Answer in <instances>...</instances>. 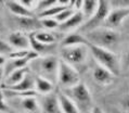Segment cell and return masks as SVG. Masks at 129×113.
I'll list each match as a JSON object with an SVG mask.
<instances>
[{"mask_svg": "<svg viewBox=\"0 0 129 113\" xmlns=\"http://www.w3.org/2000/svg\"><path fill=\"white\" fill-rule=\"evenodd\" d=\"M85 37L90 43L110 50L117 48L121 40L119 33H117L115 30H111L103 26H99L85 33Z\"/></svg>", "mask_w": 129, "mask_h": 113, "instance_id": "cell-1", "label": "cell"}, {"mask_svg": "<svg viewBox=\"0 0 129 113\" xmlns=\"http://www.w3.org/2000/svg\"><path fill=\"white\" fill-rule=\"evenodd\" d=\"M30 64L35 75L42 76L54 84L58 82L60 60L55 56L47 54L45 57H37L30 62Z\"/></svg>", "mask_w": 129, "mask_h": 113, "instance_id": "cell-2", "label": "cell"}, {"mask_svg": "<svg viewBox=\"0 0 129 113\" xmlns=\"http://www.w3.org/2000/svg\"><path fill=\"white\" fill-rule=\"evenodd\" d=\"M89 51L91 52L92 57L94 58V60L98 62L100 65L106 67L107 70H110L115 76H118L121 70V64L118 58L115 53L113 52V50L102 48V47L95 46L93 43H88Z\"/></svg>", "mask_w": 129, "mask_h": 113, "instance_id": "cell-3", "label": "cell"}, {"mask_svg": "<svg viewBox=\"0 0 129 113\" xmlns=\"http://www.w3.org/2000/svg\"><path fill=\"white\" fill-rule=\"evenodd\" d=\"M63 92L69 96L72 100L77 105L79 112L81 111H89V109H91L92 104V98L89 89L84 83L79 82L76 85L69 87V88H64Z\"/></svg>", "mask_w": 129, "mask_h": 113, "instance_id": "cell-4", "label": "cell"}, {"mask_svg": "<svg viewBox=\"0 0 129 113\" xmlns=\"http://www.w3.org/2000/svg\"><path fill=\"white\" fill-rule=\"evenodd\" d=\"M88 46L86 45H76V46H67L61 47L60 54L63 61L73 65L74 67L84 65L87 61L88 57Z\"/></svg>", "mask_w": 129, "mask_h": 113, "instance_id": "cell-5", "label": "cell"}, {"mask_svg": "<svg viewBox=\"0 0 129 113\" xmlns=\"http://www.w3.org/2000/svg\"><path fill=\"white\" fill-rule=\"evenodd\" d=\"M110 7L111 6L109 3V0H98V8H96L95 12L92 14V16L89 17L85 24L80 26V32L85 34L93 28L101 26L103 21L105 20V17L110 12Z\"/></svg>", "mask_w": 129, "mask_h": 113, "instance_id": "cell-6", "label": "cell"}, {"mask_svg": "<svg viewBox=\"0 0 129 113\" xmlns=\"http://www.w3.org/2000/svg\"><path fill=\"white\" fill-rule=\"evenodd\" d=\"M80 82L79 73L76 71L73 65L66 63L65 61L60 60L59 64V72H58V83L61 87L69 88L74 85H76Z\"/></svg>", "mask_w": 129, "mask_h": 113, "instance_id": "cell-7", "label": "cell"}, {"mask_svg": "<svg viewBox=\"0 0 129 113\" xmlns=\"http://www.w3.org/2000/svg\"><path fill=\"white\" fill-rule=\"evenodd\" d=\"M129 16V8H113L110 10L107 16L103 21L101 26L111 30H116L120 27L124 21Z\"/></svg>", "mask_w": 129, "mask_h": 113, "instance_id": "cell-8", "label": "cell"}, {"mask_svg": "<svg viewBox=\"0 0 129 113\" xmlns=\"http://www.w3.org/2000/svg\"><path fill=\"white\" fill-rule=\"evenodd\" d=\"M41 108V112L46 113H60L62 112L60 107V101L58 94L55 93H49L46 95H42L41 99L38 100Z\"/></svg>", "mask_w": 129, "mask_h": 113, "instance_id": "cell-9", "label": "cell"}, {"mask_svg": "<svg viewBox=\"0 0 129 113\" xmlns=\"http://www.w3.org/2000/svg\"><path fill=\"white\" fill-rule=\"evenodd\" d=\"M16 25L19 26L20 30L22 32H29L33 33L38 30H42V25L39 17L35 16H15Z\"/></svg>", "mask_w": 129, "mask_h": 113, "instance_id": "cell-10", "label": "cell"}, {"mask_svg": "<svg viewBox=\"0 0 129 113\" xmlns=\"http://www.w3.org/2000/svg\"><path fill=\"white\" fill-rule=\"evenodd\" d=\"M37 57H39V54L37 52H35L34 50H30L29 53L26 57L23 58H17V59H10L9 62L6 63L5 66V75L7 76L10 74L12 71L16 70V69H21V67H26V65L28 63H30L34 59H36Z\"/></svg>", "mask_w": 129, "mask_h": 113, "instance_id": "cell-11", "label": "cell"}, {"mask_svg": "<svg viewBox=\"0 0 129 113\" xmlns=\"http://www.w3.org/2000/svg\"><path fill=\"white\" fill-rule=\"evenodd\" d=\"M8 42L14 49H29L30 48L29 35H26L22 31H16V32L11 33L8 37Z\"/></svg>", "mask_w": 129, "mask_h": 113, "instance_id": "cell-12", "label": "cell"}, {"mask_svg": "<svg viewBox=\"0 0 129 113\" xmlns=\"http://www.w3.org/2000/svg\"><path fill=\"white\" fill-rule=\"evenodd\" d=\"M92 76H93L94 82H96V84H99V85H110L114 82V76L115 75L110 70H107L106 67L98 63L93 67Z\"/></svg>", "mask_w": 129, "mask_h": 113, "instance_id": "cell-13", "label": "cell"}, {"mask_svg": "<svg viewBox=\"0 0 129 113\" xmlns=\"http://www.w3.org/2000/svg\"><path fill=\"white\" fill-rule=\"evenodd\" d=\"M85 19L86 17L84 15V13H82V11L77 10L72 14L69 20H66L65 22H63V23H61L59 25L58 30L62 31V32H69L71 30H74V28L80 26Z\"/></svg>", "mask_w": 129, "mask_h": 113, "instance_id": "cell-14", "label": "cell"}, {"mask_svg": "<svg viewBox=\"0 0 129 113\" xmlns=\"http://www.w3.org/2000/svg\"><path fill=\"white\" fill-rule=\"evenodd\" d=\"M13 99H17L20 102L21 109H23L26 112L37 113L41 111L39 101L36 99L35 96H25V97H15Z\"/></svg>", "mask_w": 129, "mask_h": 113, "instance_id": "cell-15", "label": "cell"}, {"mask_svg": "<svg viewBox=\"0 0 129 113\" xmlns=\"http://www.w3.org/2000/svg\"><path fill=\"white\" fill-rule=\"evenodd\" d=\"M6 6L9 9L13 15L15 16H34L33 12L30 9L26 8L24 5H22L20 1H15V0H6Z\"/></svg>", "mask_w": 129, "mask_h": 113, "instance_id": "cell-16", "label": "cell"}, {"mask_svg": "<svg viewBox=\"0 0 129 113\" xmlns=\"http://www.w3.org/2000/svg\"><path fill=\"white\" fill-rule=\"evenodd\" d=\"M2 88L15 90V92H30L35 90V74H30L29 72L25 75V77L14 86L2 87Z\"/></svg>", "mask_w": 129, "mask_h": 113, "instance_id": "cell-17", "label": "cell"}, {"mask_svg": "<svg viewBox=\"0 0 129 113\" xmlns=\"http://www.w3.org/2000/svg\"><path fill=\"white\" fill-rule=\"evenodd\" d=\"M29 41H30V49L34 50L35 52H37L39 56L40 54L47 56V54H51L52 51H54L55 43L49 45V43H44V42L39 41L34 37L31 33L29 34Z\"/></svg>", "mask_w": 129, "mask_h": 113, "instance_id": "cell-18", "label": "cell"}, {"mask_svg": "<svg viewBox=\"0 0 129 113\" xmlns=\"http://www.w3.org/2000/svg\"><path fill=\"white\" fill-rule=\"evenodd\" d=\"M27 73H28L27 67H21V69H16V70L12 71L10 74H8L5 77L2 87H10V86L16 85L17 83H20L25 77V75Z\"/></svg>", "mask_w": 129, "mask_h": 113, "instance_id": "cell-19", "label": "cell"}, {"mask_svg": "<svg viewBox=\"0 0 129 113\" xmlns=\"http://www.w3.org/2000/svg\"><path fill=\"white\" fill-rule=\"evenodd\" d=\"M53 89H54V83L42 76L35 75V90L38 94L46 95L53 92Z\"/></svg>", "mask_w": 129, "mask_h": 113, "instance_id": "cell-20", "label": "cell"}, {"mask_svg": "<svg viewBox=\"0 0 129 113\" xmlns=\"http://www.w3.org/2000/svg\"><path fill=\"white\" fill-rule=\"evenodd\" d=\"M89 41L85 35L80 34V33H72L65 36L62 41H61V47H67V46H76V45H86L88 46Z\"/></svg>", "mask_w": 129, "mask_h": 113, "instance_id": "cell-21", "label": "cell"}, {"mask_svg": "<svg viewBox=\"0 0 129 113\" xmlns=\"http://www.w3.org/2000/svg\"><path fill=\"white\" fill-rule=\"evenodd\" d=\"M58 97H59L60 107H61L62 112L64 113H78L79 112L75 102L64 92L58 93Z\"/></svg>", "mask_w": 129, "mask_h": 113, "instance_id": "cell-22", "label": "cell"}, {"mask_svg": "<svg viewBox=\"0 0 129 113\" xmlns=\"http://www.w3.org/2000/svg\"><path fill=\"white\" fill-rule=\"evenodd\" d=\"M34 37L37 39V40L44 42V43H49V45H52V43H55L58 40V37H56L55 34H53L52 32H48V31H44L42 30H38L36 32L31 33Z\"/></svg>", "mask_w": 129, "mask_h": 113, "instance_id": "cell-23", "label": "cell"}, {"mask_svg": "<svg viewBox=\"0 0 129 113\" xmlns=\"http://www.w3.org/2000/svg\"><path fill=\"white\" fill-rule=\"evenodd\" d=\"M98 8V0H82L81 11L85 17H90Z\"/></svg>", "mask_w": 129, "mask_h": 113, "instance_id": "cell-24", "label": "cell"}, {"mask_svg": "<svg viewBox=\"0 0 129 113\" xmlns=\"http://www.w3.org/2000/svg\"><path fill=\"white\" fill-rule=\"evenodd\" d=\"M66 7L69 6H61V5H54L52 7H50V8L46 9V10H42L40 11V12L38 13L37 17H39V19H41V17H47V16H52L54 17L56 14H59L61 11L64 10L66 8Z\"/></svg>", "mask_w": 129, "mask_h": 113, "instance_id": "cell-25", "label": "cell"}, {"mask_svg": "<svg viewBox=\"0 0 129 113\" xmlns=\"http://www.w3.org/2000/svg\"><path fill=\"white\" fill-rule=\"evenodd\" d=\"M42 28L45 30H58L60 23L55 20V17L47 16V17H41L40 19Z\"/></svg>", "mask_w": 129, "mask_h": 113, "instance_id": "cell-26", "label": "cell"}, {"mask_svg": "<svg viewBox=\"0 0 129 113\" xmlns=\"http://www.w3.org/2000/svg\"><path fill=\"white\" fill-rule=\"evenodd\" d=\"M74 12H75V11H74L73 8H71V7H66V8L61 11L59 14H56L54 17H55V20L61 24V23H63V22H65L66 20H69L71 17V15Z\"/></svg>", "mask_w": 129, "mask_h": 113, "instance_id": "cell-27", "label": "cell"}, {"mask_svg": "<svg viewBox=\"0 0 129 113\" xmlns=\"http://www.w3.org/2000/svg\"><path fill=\"white\" fill-rule=\"evenodd\" d=\"M30 50L29 49H15L11 51L8 57L9 59H17V58H23V57H26L28 53H29Z\"/></svg>", "mask_w": 129, "mask_h": 113, "instance_id": "cell-28", "label": "cell"}, {"mask_svg": "<svg viewBox=\"0 0 129 113\" xmlns=\"http://www.w3.org/2000/svg\"><path fill=\"white\" fill-rule=\"evenodd\" d=\"M11 51H13V47L10 45L8 41H5V40H2V39H0V54L8 56Z\"/></svg>", "mask_w": 129, "mask_h": 113, "instance_id": "cell-29", "label": "cell"}, {"mask_svg": "<svg viewBox=\"0 0 129 113\" xmlns=\"http://www.w3.org/2000/svg\"><path fill=\"white\" fill-rule=\"evenodd\" d=\"M54 5H58V0H41V1L38 3L37 9H38L39 12H40V11L48 9Z\"/></svg>", "mask_w": 129, "mask_h": 113, "instance_id": "cell-30", "label": "cell"}, {"mask_svg": "<svg viewBox=\"0 0 129 113\" xmlns=\"http://www.w3.org/2000/svg\"><path fill=\"white\" fill-rule=\"evenodd\" d=\"M11 108L6 102V96L3 94V90L0 89V112H10Z\"/></svg>", "mask_w": 129, "mask_h": 113, "instance_id": "cell-31", "label": "cell"}, {"mask_svg": "<svg viewBox=\"0 0 129 113\" xmlns=\"http://www.w3.org/2000/svg\"><path fill=\"white\" fill-rule=\"evenodd\" d=\"M112 8H129V0H109Z\"/></svg>", "mask_w": 129, "mask_h": 113, "instance_id": "cell-32", "label": "cell"}, {"mask_svg": "<svg viewBox=\"0 0 129 113\" xmlns=\"http://www.w3.org/2000/svg\"><path fill=\"white\" fill-rule=\"evenodd\" d=\"M123 67L125 70H129V49L127 50L126 52H125L124 57H123Z\"/></svg>", "mask_w": 129, "mask_h": 113, "instance_id": "cell-33", "label": "cell"}, {"mask_svg": "<svg viewBox=\"0 0 129 113\" xmlns=\"http://www.w3.org/2000/svg\"><path fill=\"white\" fill-rule=\"evenodd\" d=\"M20 2L28 9H31L35 6V0H20Z\"/></svg>", "mask_w": 129, "mask_h": 113, "instance_id": "cell-34", "label": "cell"}, {"mask_svg": "<svg viewBox=\"0 0 129 113\" xmlns=\"http://www.w3.org/2000/svg\"><path fill=\"white\" fill-rule=\"evenodd\" d=\"M123 108H124V110L125 111H127V112H129V97H127V98H125V99L123 100Z\"/></svg>", "mask_w": 129, "mask_h": 113, "instance_id": "cell-35", "label": "cell"}, {"mask_svg": "<svg viewBox=\"0 0 129 113\" xmlns=\"http://www.w3.org/2000/svg\"><path fill=\"white\" fill-rule=\"evenodd\" d=\"M121 27H123L126 32H128V33H129V16L127 17L126 20L124 21V23L121 24Z\"/></svg>", "mask_w": 129, "mask_h": 113, "instance_id": "cell-36", "label": "cell"}, {"mask_svg": "<svg viewBox=\"0 0 129 113\" xmlns=\"http://www.w3.org/2000/svg\"><path fill=\"white\" fill-rule=\"evenodd\" d=\"M5 66H0V84L5 81Z\"/></svg>", "mask_w": 129, "mask_h": 113, "instance_id": "cell-37", "label": "cell"}, {"mask_svg": "<svg viewBox=\"0 0 129 113\" xmlns=\"http://www.w3.org/2000/svg\"><path fill=\"white\" fill-rule=\"evenodd\" d=\"M73 7H74V8L76 9V10H80L81 7H82V0H76Z\"/></svg>", "mask_w": 129, "mask_h": 113, "instance_id": "cell-38", "label": "cell"}, {"mask_svg": "<svg viewBox=\"0 0 129 113\" xmlns=\"http://www.w3.org/2000/svg\"><path fill=\"white\" fill-rule=\"evenodd\" d=\"M7 63V59L3 54H0V66H5Z\"/></svg>", "mask_w": 129, "mask_h": 113, "instance_id": "cell-39", "label": "cell"}, {"mask_svg": "<svg viewBox=\"0 0 129 113\" xmlns=\"http://www.w3.org/2000/svg\"><path fill=\"white\" fill-rule=\"evenodd\" d=\"M58 5H61V6H69V7H70V0H58Z\"/></svg>", "mask_w": 129, "mask_h": 113, "instance_id": "cell-40", "label": "cell"}, {"mask_svg": "<svg viewBox=\"0 0 129 113\" xmlns=\"http://www.w3.org/2000/svg\"><path fill=\"white\" fill-rule=\"evenodd\" d=\"M91 109H92V110H90V111L93 112V113L94 112H103L102 110H100V108H98V107H93V108H91Z\"/></svg>", "mask_w": 129, "mask_h": 113, "instance_id": "cell-41", "label": "cell"}, {"mask_svg": "<svg viewBox=\"0 0 129 113\" xmlns=\"http://www.w3.org/2000/svg\"><path fill=\"white\" fill-rule=\"evenodd\" d=\"M3 30H5V24H3L1 17H0V32H2Z\"/></svg>", "mask_w": 129, "mask_h": 113, "instance_id": "cell-42", "label": "cell"}, {"mask_svg": "<svg viewBox=\"0 0 129 113\" xmlns=\"http://www.w3.org/2000/svg\"><path fill=\"white\" fill-rule=\"evenodd\" d=\"M128 71H129V70H128Z\"/></svg>", "mask_w": 129, "mask_h": 113, "instance_id": "cell-43", "label": "cell"}]
</instances>
